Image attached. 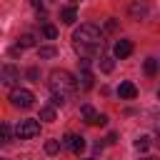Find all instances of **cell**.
<instances>
[{
  "mask_svg": "<svg viewBox=\"0 0 160 160\" xmlns=\"http://www.w3.org/2000/svg\"><path fill=\"white\" fill-rule=\"evenodd\" d=\"M112 68H115V60L112 58H100V70L102 72H112Z\"/></svg>",
  "mask_w": 160,
  "mask_h": 160,
  "instance_id": "cell-17",
  "label": "cell"
},
{
  "mask_svg": "<svg viewBox=\"0 0 160 160\" xmlns=\"http://www.w3.org/2000/svg\"><path fill=\"white\" fill-rule=\"evenodd\" d=\"M45 152L48 155H58L60 152V140H45Z\"/></svg>",
  "mask_w": 160,
  "mask_h": 160,
  "instance_id": "cell-15",
  "label": "cell"
},
{
  "mask_svg": "<svg viewBox=\"0 0 160 160\" xmlns=\"http://www.w3.org/2000/svg\"><path fill=\"white\" fill-rule=\"evenodd\" d=\"M42 35L50 38V40H55V38H58V28H55V25H42Z\"/></svg>",
  "mask_w": 160,
  "mask_h": 160,
  "instance_id": "cell-20",
  "label": "cell"
},
{
  "mask_svg": "<svg viewBox=\"0 0 160 160\" xmlns=\"http://www.w3.org/2000/svg\"><path fill=\"white\" fill-rule=\"evenodd\" d=\"M50 90L52 92H60V95H70L75 88H78V80L68 72V70H52L50 72V80H48Z\"/></svg>",
  "mask_w": 160,
  "mask_h": 160,
  "instance_id": "cell-2",
  "label": "cell"
},
{
  "mask_svg": "<svg viewBox=\"0 0 160 160\" xmlns=\"http://www.w3.org/2000/svg\"><path fill=\"white\" fill-rule=\"evenodd\" d=\"M85 160H95V158H85Z\"/></svg>",
  "mask_w": 160,
  "mask_h": 160,
  "instance_id": "cell-29",
  "label": "cell"
},
{
  "mask_svg": "<svg viewBox=\"0 0 160 160\" xmlns=\"http://www.w3.org/2000/svg\"><path fill=\"white\" fill-rule=\"evenodd\" d=\"M155 145L160 148V130H158V135H155Z\"/></svg>",
  "mask_w": 160,
  "mask_h": 160,
  "instance_id": "cell-28",
  "label": "cell"
},
{
  "mask_svg": "<svg viewBox=\"0 0 160 160\" xmlns=\"http://www.w3.org/2000/svg\"><path fill=\"white\" fill-rule=\"evenodd\" d=\"M28 78H30L32 82H40V80H38V78H40V72H38V68H30V70H28Z\"/></svg>",
  "mask_w": 160,
  "mask_h": 160,
  "instance_id": "cell-22",
  "label": "cell"
},
{
  "mask_svg": "<svg viewBox=\"0 0 160 160\" xmlns=\"http://www.w3.org/2000/svg\"><path fill=\"white\" fill-rule=\"evenodd\" d=\"M145 72H148L150 78L158 72V60H155V58H148V60H145Z\"/></svg>",
  "mask_w": 160,
  "mask_h": 160,
  "instance_id": "cell-18",
  "label": "cell"
},
{
  "mask_svg": "<svg viewBox=\"0 0 160 160\" xmlns=\"http://www.w3.org/2000/svg\"><path fill=\"white\" fill-rule=\"evenodd\" d=\"M148 12H150L148 2H140V0H138V2H132V5H130V18H132V20H145V18H148Z\"/></svg>",
  "mask_w": 160,
  "mask_h": 160,
  "instance_id": "cell-6",
  "label": "cell"
},
{
  "mask_svg": "<svg viewBox=\"0 0 160 160\" xmlns=\"http://www.w3.org/2000/svg\"><path fill=\"white\" fill-rule=\"evenodd\" d=\"M158 98H160V90H158Z\"/></svg>",
  "mask_w": 160,
  "mask_h": 160,
  "instance_id": "cell-30",
  "label": "cell"
},
{
  "mask_svg": "<svg viewBox=\"0 0 160 160\" xmlns=\"http://www.w3.org/2000/svg\"><path fill=\"white\" fill-rule=\"evenodd\" d=\"M32 100H35L32 92L25 90V88H15V90H10V102H12L15 108H30Z\"/></svg>",
  "mask_w": 160,
  "mask_h": 160,
  "instance_id": "cell-4",
  "label": "cell"
},
{
  "mask_svg": "<svg viewBox=\"0 0 160 160\" xmlns=\"http://www.w3.org/2000/svg\"><path fill=\"white\" fill-rule=\"evenodd\" d=\"M118 95H120L122 100H132V98L138 95V88H135L130 80H125V82H120V85H118Z\"/></svg>",
  "mask_w": 160,
  "mask_h": 160,
  "instance_id": "cell-9",
  "label": "cell"
},
{
  "mask_svg": "<svg viewBox=\"0 0 160 160\" xmlns=\"http://www.w3.org/2000/svg\"><path fill=\"white\" fill-rule=\"evenodd\" d=\"M15 135H18L20 140L38 138V135H40V125H38V120H20L18 128H15Z\"/></svg>",
  "mask_w": 160,
  "mask_h": 160,
  "instance_id": "cell-3",
  "label": "cell"
},
{
  "mask_svg": "<svg viewBox=\"0 0 160 160\" xmlns=\"http://www.w3.org/2000/svg\"><path fill=\"white\" fill-rule=\"evenodd\" d=\"M85 145H88V142H85V138H80V135H75V138H72V145H70V150L80 155V152L85 150Z\"/></svg>",
  "mask_w": 160,
  "mask_h": 160,
  "instance_id": "cell-13",
  "label": "cell"
},
{
  "mask_svg": "<svg viewBox=\"0 0 160 160\" xmlns=\"http://www.w3.org/2000/svg\"><path fill=\"white\" fill-rule=\"evenodd\" d=\"M32 5L35 8H42V0H32Z\"/></svg>",
  "mask_w": 160,
  "mask_h": 160,
  "instance_id": "cell-27",
  "label": "cell"
},
{
  "mask_svg": "<svg viewBox=\"0 0 160 160\" xmlns=\"http://www.w3.org/2000/svg\"><path fill=\"white\" fill-rule=\"evenodd\" d=\"M0 80H2V85L12 88V85H18V80H20V70H18L15 65H2V70H0Z\"/></svg>",
  "mask_w": 160,
  "mask_h": 160,
  "instance_id": "cell-5",
  "label": "cell"
},
{
  "mask_svg": "<svg viewBox=\"0 0 160 160\" xmlns=\"http://www.w3.org/2000/svg\"><path fill=\"white\" fill-rule=\"evenodd\" d=\"M0 130H2V142H10V125H8V122H2V128H0Z\"/></svg>",
  "mask_w": 160,
  "mask_h": 160,
  "instance_id": "cell-21",
  "label": "cell"
},
{
  "mask_svg": "<svg viewBox=\"0 0 160 160\" xmlns=\"http://www.w3.org/2000/svg\"><path fill=\"white\" fill-rule=\"evenodd\" d=\"M145 160H152V158H145Z\"/></svg>",
  "mask_w": 160,
  "mask_h": 160,
  "instance_id": "cell-31",
  "label": "cell"
},
{
  "mask_svg": "<svg viewBox=\"0 0 160 160\" xmlns=\"http://www.w3.org/2000/svg\"><path fill=\"white\" fill-rule=\"evenodd\" d=\"M68 95H60V92H52V105H62Z\"/></svg>",
  "mask_w": 160,
  "mask_h": 160,
  "instance_id": "cell-23",
  "label": "cell"
},
{
  "mask_svg": "<svg viewBox=\"0 0 160 160\" xmlns=\"http://www.w3.org/2000/svg\"><path fill=\"white\" fill-rule=\"evenodd\" d=\"M72 42H75V50L80 52V55H90V52H98V50H102V32H100V28L98 25H92V22H85V25H80L75 32H72Z\"/></svg>",
  "mask_w": 160,
  "mask_h": 160,
  "instance_id": "cell-1",
  "label": "cell"
},
{
  "mask_svg": "<svg viewBox=\"0 0 160 160\" xmlns=\"http://www.w3.org/2000/svg\"><path fill=\"white\" fill-rule=\"evenodd\" d=\"M115 25H118V22H115V20H112V18H110V20H108V22H105V30H115Z\"/></svg>",
  "mask_w": 160,
  "mask_h": 160,
  "instance_id": "cell-26",
  "label": "cell"
},
{
  "mask_svg": "<svg viewBox=\"0 0 160 160\" xmlns=\"http://www.w3.org/2000/svg\"><path fill=\"white\" fill-rule=\"evenodd\" d=\"M72 138H75V135H70V132H68V135L62 138V145H65V148H70V145H72Z\"/></svg>",
  "mask_w": 160,
  "mask_h": 160,
  "instance_id": "cell-24",
  "label": "cell"
},
{
  "mask_svg": "<svg viewBox=\"0 0 160 160\" xmlns=\"http://www.w3.org/2000/svg\"><path fill=\"white\" fill-rule=\"evenodd\" d=\"M18 45H20V48H32V45H35V35H32V32H22V35L18 38Z\"/></svg>",
  "mask_w": 160,
  "mask_h": 160,
  "instance_id": "cell-12",
  "label": "cell"
},
{
  "mask_svg": "<svg viewBox=\"0 0 160 160\" xmlns=\"http://www.w3.org/2000/svg\"><path fill=\"white\" fill-rule=\"evenodd\" d=\"M95 125H108V115H102V112H100V115H98V122H95Z\"/></svg>",
  "mask_w": 160,
  "mask_h": 160,
  "instance_id": "cell-25",
  "label": "cell"
},
{
  "mask_svg": "<svg viewBox=\"0 0 160 160\" xmlns=\"http://www.w3.org/2000/svg\"><path fill=\"white\" fill-rule=\"evenodd\" d=\"M40 120L52 122V120H55V110H52V108H42V110H40Z\"/></svg>",
  "mask_w": 160,
  "mask_h": 160,
  "instance_id": "cell-19",
  "label": "cell"
},
{
  "mask_svg": "<svg viewBox=\"0 0 160 160\" xmlns=\"http://www.w3.org/2000/svg\"><path fill=\"white\" fill-rule=\"evenodd\" d=\"M80 68H82V70H80V78H78V80H80V88H82V90H90V88H92V72L88 70V60H82Z\"/></svg>",
  "mask_w": 160,
  "mask_h": 160,
  "instance_id": "cell-8",
  "label": "cell"
},
{
  "mask_svg": "<svg viewBox=\"0 0 160 160\" xmlns=\"http://www.w3.org/2000/svg\"><path fill=\"white\" fill-rule=\"evenodd\" d=\"M75 18H78V12H75V8H65V10L60 12V20H62L65 25H72V22H75Z\"/></svg>",
  "mask_w": 160,
  "mask_h": 160,
  "instance_id": "cell-11",
  "label": "cell"
},
{
  "mask_svg": "<svg viewBox=\"0 0 160 160\" xmlns=\"http://www.w3.org/2000/svg\"><path fill=\"white\" fill-rule=\"evenodd\" d=\"M148 148H150V138H148V135H140V138L135 140V150H138V152H145Z\"/></svg>",
  "mask_w": 160,
  "mask_h": 160,
  "instance_id": "cell-14",
  "label": "cell"
},
{
  "mask_svg": "<svg viewBox=\"0 0 160 160\" xmlns=\"http://www.w3.org/2000/svg\"><path fill=\"white\" fill-rule=\"evenodd\" d=\"M130 52H132V42H130V40H118V42H115V48H112V55H115V58H120V60H122V58H128Z\"/></svg>",
  "mask_w": 160,
  "mask_h": 160,
  "instance_id": "cell-7",
  "label": "cell"
},
{
  "mask_svg": "<svg viewBox=\"0 0 160 160\" xmlns=\"http://www.w3.org/2000/svg\"><path fill=\"white\" fill-rule=\"evenodd\" d=\"M55 55H58L55 48H38V58H42V60H50V58H55Z\"/></svg>",
  "mask_w": 160,
  "mask_h": 160,
  "instance_id": "cell-16",
  "label": "cell"
},
{
  "mask_svg": "<svg viewBox=\"0 0 160 160\" xmlns=\"http://www.w3.org/2000/svg\"><path fill=\"white\" fill-rule=\"evenodd\" d=\"M80 115L85 118V122H88V125H95L100 112H95V110H92V105H82V108H80Z\"/></svg>",
  "mask_w": 160,
  "mask_h": 160,
  "instance_id": "cell-10",
  "label": "cell"
}]
</instances>
